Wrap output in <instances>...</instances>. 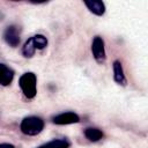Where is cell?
I'll return each instance as SVG.
<instances>
[{"label":"cell","instance_id":"obj_1","mask_svg":"<svg viewBox=\"0 0 148 148\" xmlns=\"http://www.w3.org/2000/svg\"><path fill=\"white\" fill-rule=\"evenodd\" d=\"M18 86L23 92V95L32 99L37 94V77L32 72H28L21 75L18 80Z\"/></svg>","mask_w":148,"mask_h":148},{"label":"cell","instance_id":"obj_2","mask_svg":"<svg viewBox=\"0 0 148 148\" xmlns=\"http://www.w3.org/2000/svg\"><path fill=\"white\" fill-rule=\"evenodd\" d=\"M44 128V121L42 118L36 117V116H29L25 117L21 124H20V130L23 134L25 135H37L39 134Z\"/></svg>","mask_w":148,"mask_h":148},{"label":"cell","instance_id":"obj_3","mask_svg":"<svg viewBox=\"0 0 148 148\" xmlns=\"http://www.w3.org/2000/svg\"><path fill=\"white\" fill-rule=\"evenodd\" d=\"M91 52H92V56L95 58V60L99 64H102L106 56H105V47H104V40L102 37L99 36H96L94 39H92V43H91Z\"/></svg>","mask_w":148,"mask_h":148},{"label":"cell","instance_id":"obj_4","mask_svg":"<svg viewBox=\"0 0 148 148\" xmlns=\"http://www.w3.org/2000/svg\"><path fill=\"white\" fill-rule=\"evenodd\" d=\"M53 123L57 125H71V124H76L80 121V117L72 111L62 112L53 117Z\"/></svg>","mask_w":148,"mask_h":148},{"label":"cell","instance_id":"obj_5","mask_svg":"<svg viewBox=\"0 0 148 148\" xmlns=\"http://www.w3.org/2000/svg\"><path fill=\"white\" fill-rule=\"evenodd\" d=\"M3 39L6 40V43L12 46L15 47L20 44V30L16 25H9L7 27V29L3 32Z\"/></svg>","mask_w":148,"mask_h":148},{"label":"cell","instance_id":"obj_6","mask_svg":"<svg viewBox=\"0 0 148 148\" xmlns=\"http://www.w3.org/2000/svg\"><path fill=\"white\" fill-rule=\"evenodd\" d=\"M14 79V71L6 66L5 64H0V84L9 86Z\"/></svg>","mask_w":148,"mask_h":148},{"label":"cell","instance_id":"obj_7","mask_svg":"<svg viewBox=\"0 0 148 148\" xmlns=\"http://www.w3.org/2000/svg\"><path fill=\"white\" fill-rule=\"evenodd\" d=\"M84 5L95 15L101 16V15H103L105 13V5H104L103 1H99V0H88V1H84Z\"/></svg>","mask_w":148,"mask_h":148},{"label":"cell","instance_id":"obj_8","mask_svg":"<svg viewBox=\"0 0 148 148\" xmlns=\"http://www.w3.org/2000/svg\"><path fill=\"white\" fill-rule=\"evenodd\" d=\"M112 67H113V79H114V81L118 84L125 86L126 84V77H125V74H124L121 62L119 60H116V61H113Z\"/></svg>","mask_w":148,"mask_h":148},{"label":"cell","instance_id":"obj_9","mask_svg":"<svg viewBox=\"0 0 148 148\" xmlns=\"http://www.w3.org/2000/svg\"><path fill=\"white\" fill-rule=\"evenodd\" d=\"M84 135L89 141L96 142L103 138V132L98 128H95V127H88L84 130Z\"/></svg>","mask_w":148,"mask_h":148},{"label":"cell","instance_id":"obj_10","mask_svg":"<svg viewBox=\"0 0 148 148\" xmlns=\"http://www.w3.org/2000/svg\"><path fill=\"white\" fill-rule=\"evenodd\" d=\"M69 147V142L65 139H56L52 141H49L37 148H68Z\"/></svg>","mask_w":148,"mask_h":148},{"label":"cell","instance_id":"obj_11","mask_svg":"<svg viewBox=\"0 0 148 148\" xmlns=\"http://www.w3.org/2000/svg\"><path fill=\"white\" fill-rule=\"evenodd\" d=\"M35 52H36V47H35V44H34V40L31 37L24 43V45L22 47V54L25 58H31L35 54Z\"/></svg>","mask_w":148,"mask_h":148},{"label":"cell","instance_id":"obj_12","mask_svg":"<svg viewBox=\"0 0 148 148\" xmlns=\"http://www.w3.org/2000/svg\"><path fill=\"white\" fill-rule=\"evenodd\" d=\"M32 40L35 44L36 50H43L47 46V39L43 35H35L32 36Z\"/></svg>","mask_w":148,"mask_h":148},{"label":"cell","instance_id":"obj_13","mask_svg":"<svg viewBox=\"0 0 148 148\" xmlns=\"http://www.w3.org/2000/svg\"><path fill=\"white\" fill-rule=\"evenodd\" d=\"M0 148H15L10 143H0Z\"/></svg>","mask_w":148,"mask_h":148}]
</instances>
